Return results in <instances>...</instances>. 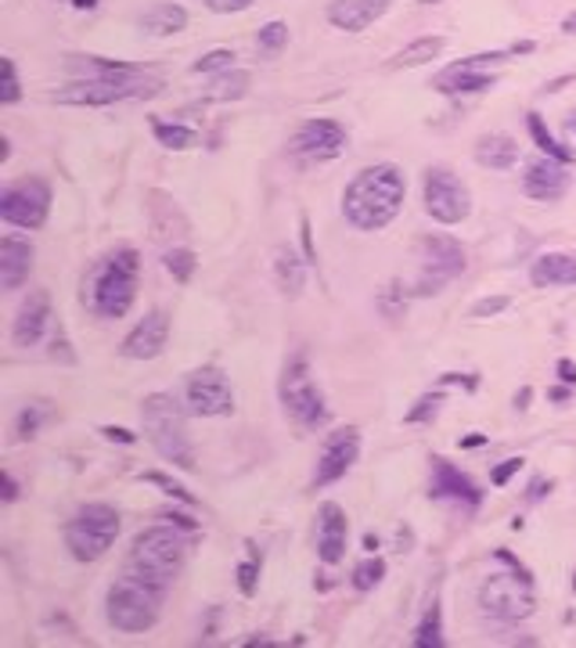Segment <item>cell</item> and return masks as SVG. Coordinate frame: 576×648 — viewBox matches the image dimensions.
<instances>
[{
  "mask_svg": "<svg viewBox=\"0 0 576 648\" xmlns=\"http://www.w3.org/2000/svg\"><path fill=\"white\" fill-rule=\"evenodd\" d=\"M256 40H260V51L264 54H281V51H285V44H289V26L281 19L267 22Z\"/></svg>",
  "mask_w": 576,
  "mask_h": 648,
  "instance_id": "cell-41",
  "label": "cell"
},
{
  "mask_svg": "<svg viewBox=\"0 0 576 648\" xmlns=\"http://www.w3.org/2000/svg\"><path fill=\"white\" fill-rule=\"evenodd\" d=\"M274 278L285 296H299L307 285V259H299V253L292 245H278L274 249Z\"/></svg>",
  "mask_w": 576,
  "mask_h": 648,
  "instance_id": "cell-27",
  "label": "cell"
},
{
  "mask_svg": "<svg viewBox=\"0 0 576 648\" xmlns=\"http://www.w3.org/2000/svg\"><path fill=\"white\" fill-rule=\"evenodd\" d=\"M249 90V73L242 69H228V73L213 76V87L206 90V101H238Z\"/></svg>",
  "mask_w": 576,
  "mask_h": 648,
  "instance_id": "cell-30",
  "label": "cell"
},
{
  "mask_svg": "<svg viewBox=\"0 0 576 648\" xmlns=\"http://www.w3.org/2000/svg\"><path fill=\"white\" fill-rule=\"evenodd\" d=\"M170 339V317L167 310H148L140 321L134 325V332L123 339L120 353L126 360H156L162 350H167Z\"/></svg>",
  "mask_w": 576,
  "mask_h": 648,
  "instance_id": "cell-17",
  "label": "cell"
},
{
  "mask_svg": "<svg viewBox=\"0 0 576 648\" xmlns=\"http://www.w3.org/2000/svg\"><path fill=\"white\" fill-rule=\"evenodd\" d=\"M407 181L393 162H379V167L360 170L343 192V217L350 228L357 231H382L396 220L400 206H404Z\"/></svg>",
  "mask_w": 576,
  "mask_h": 648,
  "instance_id": "cell-1",
  "label": "cell"
},
{
  "mask_svg": "<svg viewBox=\"0 0 576 648\" xmlns=\"http://www.w3.org/2000/svg\"><path fill=\"white\" fill-rule=\"evenodd\" d=\"M562 29H566V33H576V11H573V15H569L566 22H562Z\"/></svg>",
  "mask_w": 576,
  "mask_h": 648,
  "instance_id": "cell-53",
  "label": "cell"
},
{
  "mask_svg": "<svg viewBox=\"0 0 576 648\" xmlns=\"http://www.w3.org/2000/svg\"><path fill=\"white\" fill-rule=\"evenodd\" d=\"M429 493L437 501L462 504V509H468V512H476L479 504H483V490H479L476 482L462 473V468L446 462V457H432V490Z\"/></svg>",
  "mask_w": 576,
  "mask_h": 648,
  "instance_id": "cell-19",
  "label": "cell"
},
{
  "mask_svg": "<svg viewBox=\"0 0 576 648\" xmlns=\"http://www.w3.org/2000/svg\"><path fill=\"white\" fill-rule=\"evenodd\" d=\"M0 498H4V501H15V498H19V482L11 479L8 473L0 476Z\"/></svg>",
  "mask_w": 576,
  "mask_h": 648,
  "instance_id": "cell-48",
  "label": "cell"
},
{
  "mask_svg": "<svg viewBox=\"0 0 576 648\" xmlns=\"http://www.w3.org/2000/svg\"><path fill=\"white\" fill-rule=\"evenodd\" d=\"M33 274V245L19 234H8L0 245V285L22 289Z\"/></svg>",
  "mask_w": 576,
  "mask_h": 648,
  "instance_id": "cell-23",
  "label": "cell"
},
{
  "mask_svg": "<svg viewBox=\"0 0 576 648\" xmlns=\"http://www.w3.org/2000/svg\"><path fill=\"white\" fill-rule=\"evenodd\" d=\"M443 400H446L443 393H426V396L418 400L415 407L407 411L404 421H407V426H426V421H437L440 407H443Z\"/></svg>",
  "mask_w": 576,
  "mask_h": 648,
  "instance_id": "cell-37",
  "label": "cell"
},
{
  "mask_svg": "<svg viewBox=\"0 0 576 648\" xmlns=\"http://www.w3.org/2000/svg\"><path fill=\"white\" fill-rule=\"evenodd\" d=\"M573 591H576V580H573Z\"/></svg>",
  "mask_w": 576,
  "mask_h": 648,
  "instance_id": "cell-58",
  "label": "cell"
},
{
  "mask_svg": "<svg viewBox=\"0 0 576 648\" xmlns=\"http://www.w3.org/2000/svg\"><path fill=\"white\" fill-rule=\"evenodd\" d=\"M548 396H551V400H566V396H569V389H551Z\"/></svg>",
  "mask_w": 576,
  "mask_h": 648,
  "instance_id": "cell-54",
  "label": "cell"
},
{
  "mask_svg": "<svg viewBox=\"0 0 576 648\" xmlns=\"http://www.w3.org/2000/svg\"><path fill=\"white\" fill-rule=\"evenodd\" d=\"M140 479L151 482V487H162V493H170V498H177L184 504H195V493H187L181 482L173 476H167V473H140Z\"/></svg>",
  "mask_w": 576,
  "mask_h": 648,
  "instance_id": "cell-42",
  "label": "cell"
},
{
  "mask_svg": "<svg viewBox=\"0 0 576 648\" xmlns=\"http://www.w3.org/2000/svg\"><path fill=\"white\" fill-rule=\"evenodd\" d=\"M137 26L148 33V37H173L187 26V11L181 4H151L148 11H140Z\"/></svg>",
  "mask_w": 576,
  "mask_h": 648,
  "instance_id": "cell-28",
  "label": "cell"
},
{
  "mask_svg": "<svg viewBox=\"0 0 576 648\" xmlns=\"http://www.w3.org/2000/svg\"><path fill=\"white\" fill-rule=\"evenodd\" d=\"M440 645H443V612L440 602H432L415 627V648H440Z\"/></svg>",
  "mask_w": 576,
  "mask_h": 648,
  "instance_id": "cell-31",
  "label": "cell"
},
{
  "mask_svg": "<svg viewBox=\"0 0 576 648\" xmlns=\"http://www.w3.org/2000/svg\"><path fill=\"white\" fill-rule=\"evenodd\" d=\"M357 457H360V432L354 426L328 432V440L321 447V457H317L314 487H332V482H339L350 468L357 465Z\"/></svg>",
  "mask_w": 576,
  "mask_h": 648,
  "instance_id": "cell-16",
  "label": "cell"
},
{
  "mask_svg": "<svg viewBox=\"0 0 576 648\" xmlns=\"http://www.w3.org/2000/svg\"><path fill=\"white\" fill-rule=\"evenodd\" d=\"M123 529V518L112 504H84L65 526V545L76 562H98L115 545Z\"/></svg>",
  "mask_w": 576,
  "mask_h": 648,
  "instance_id": "cell-7",
  "label": "cell"
},
{
  "mask_svg": "<svg viewBox=\"0 0 576 648\" xmlns=\"http://www.w3.org/2000/svg\"><path fill=\"white\" fill-rule=\"evenodd\" d=\"M530 281L537 289H555V285H576V256L573 253H544L534 259Z\"/></svg>",
  "mask_w": 576,
  "mask_h": 648,
  "instance_id": "cell-25",
  "label": "cell"
},
{
  "mask_svg": "<svg viewBox=\"0 0 576 648\" xmlns=\"http://www.w3.org/2000/svg\"><path fill=\"white\" fill-rule=\"evenodd\" d=\"M418 4H440V0H418Z\"/></svg>",
  "mask_w": 576,
  "mask_h": 648,
  "instance_id": "cell-57",
  "label": "cell"
},
{
  "mask_svg": "<svg viewBox=\"0 0 576 648\" xmlns=\"http://www.w3.org/2000/svg\"><path fill=\"white\" fill-rule=\"evenodd\" d=\"M151 134H156L159 145L170 148V151L192 148V140H195V134L184 123H167V120H151Z\"/></svg>",
  "mask_w": 576,
  "mask_h": 648,
  "instance_id": "cell-32",
  "label": "cell"
},
{
  "mask_svg": "<svg viewBox=\"0 0 576 648\" xmlns=\"http://www.w3.org/2000/svg\"><path fill=\"white\" fill-rule=\"evenodd\" d=\"M526 126H530V134H534V140H537V148L544 151V156L559 159V162H569V159H573V151H569L566 145H559V140L548 134V126H544V120H540L537 112L526 115Z\"/></svg>",
  "mask_w": 576,
  "mask_h": 648,
  "instance_id": "cell-33",
  "label": "cell"
},
{
  "mask_svg": "<svg viewBox=\"0 0 576 648\" xmlns=\"http://www.w3.org/2000/svg\"><path fill=\"white\" fill-rule=\"evenodd\" d=\"M187 404H181L173 393H151L140 407V421L151 447L167 457V462L181 465L192 473L195 468V451H192V436H187Z\"/></svg>",
  "mask_w": 576,
  "mask_h": 648,
  "instance_id": "cell-4",
  "label": "cell"
},
{
  "mask_svg": "<svg viewBox=\"0 0 576 648\" xmlns=\"http://www.w3.org/2000/svg\"><path fill=\"white\" fill-rule=\"evenodd\" d=\"M426 213L437 223H462L473 213V195H468L465 181L454 170L432 167L426 173Z\"/></svg>",
  "mask_w": 576,
  "mask_h": 648,
  "instance_id": "cell-12",
  "label": "cell"
},
{
  "mask_svg": "<svg viewBox=\"0 0 576 648\" xmlns=\"http://www.w3.org/2000/svg\"><path fill=\"white\" fill-rule=\"evenodd\" d=\"M512 306V299L508 296H490V299H479L476 306H473V317H493V314H504Z\"/></svg>",
  "mask_w": 576,
  "mask_h": 648,
  "instance_id": "cell-43",
  "label": "cell"
},
{
  "mask_svg": "<svg viewBox=\"0 0 576 648\" xmlns=\"http://www.w3.org/2000/svg\"><path fill=\"white\" fill-rule=\"evenodd\" d=\"M476 162L487 170H512L519 162V145L508 134H483L476 140Z\"/></svg>",
  "mask_w": 576,
  "mask_h": 648,
  "instance_id": "cell-26",
  "label": "cell"
},
{
  "mask_svg": "<svg viewBox=\"0 0 576 648\" xmlns=\"http://www.w3.org/2000/svg\"><path fill=\"white\" fill-rule=\"evenodd\" d=\"M393 0H335L328 8V22L343 33H364L371 22H379L390 11Z\"/></svg>",
  "mask_w": 576,
  "mask_h": 648,
  "instance_id": "cell-22",
  "label": "cell"
},
{
  "mask_svg": "<svg viewBox=\"0 0 576 648\" xmlns=\"http://www.w3.org/2000/svg\"><path fill=\"white\" fill-rule=\"evenodd\" d=\"M343 148H346V130L335 120H307L292 134V156H296L303 167L343 156Z\"/></svg>",
  "mask_w": 576,
  "mask_h": 648,
  "instance_id": "cell-14",
  "label": "cell"
},
{
  "mask_svg": "<svg viewBox=\"0 0 576 648\" xmlns=\"http://www.w3.org/2000/svg\"><path fill=\"white\" fill-rule=\"evenodd\" d=\"M148 220L159 239H184V234L192 231L184 209L173 203L167 192H148Z\"/></svg>",
  "mask_w": 576,
  "mask_h": 648,
  "instance_id": "cell-24",
  "label": "cell"
},
{
  "mask_svg": "<svg viewBox=\"0 0 576 648\" xmlns=\"http://www.w3.org/2000/svg\"><path fill=\"white\" fill-rule=\"evenodd\" d=\"M228 69H234V51H228V47H217V51H209V54L198 58V62L192 65V73L213 76V73H228Z\"/></svg>",
  "mask_w": 576,
  "mask_h": 648,
  "instance_id": "cell-40",
  "label": "cell"
},
{
  "mask_svg": "<svg viewBox=\"0 0 576 648\" xmlns=\"http://www.w3.org/2000/svg\"><path fill=\"white\" fill-rule=\"evenodd\" d=\"M544 493H548V482H544V479H537V482H534V493H530V501H540V498H544Z\"/></svg>",
  "mask_w": 576,
  "mask_h": 648,
  "instance_id": "cell-51",
  "label": "cell"
},
{
  "mask_svg": "<svg viewBox=\"0 0 576 648\" xmlns=\"http://www.w3.org/2000/svg\"><path fill=\"white\" fill-rule=\"evenodd\" d=\"M156 90H162L159 80H148L145 69H134V73H105V76L76 80V84L51 90L47 101L73 105V109H98V105L134 101V98H145V94H156Z\"/></svg>",
  "mask_w": 576,
  "mask_h": 648,
  "instance_id": "cell-5",
  "label": "cell"
},
{
  "mask_svg": "<svg viewBox=\"0 0 576 648\" xmlns=\"http://www.w3.org/2000/svg\"><path fill=\"white\" fill-rule=\"evenodd\" d=\"M346 534H350V523H346L343 504L324 501L321 509H317V559H321L324 565L343 562Z\"/></svg>",
  "mask_w": 576,
  "mask_h": 648,
  "instance_id": "cell-20",
  "label": "cell"
},
{
  "mask_svg": "<svg viewBox=\"0 0 576 648\" xmlns=\"http://www.w3.org/2000/svg\"><path fill=\"white\" fill-rule=\"evenodd\" d=\"M73 4L87 11V8H98V0H73Z\"/></svg>",
  "mask_w": 576,
  "mask_h": 648,
  "instance_id": "cell-56",
  "label": "cell"
},
{
  "mask_svg": "<svg viewBox=\"0 0 576 648\" xmlns=\"http://www.w3.org/2000/svg\"><path fill=\"white\" fill-rule=\"evenodd\" d=\"M184 404L198 418H228L234 411V389L220 368H198L187 375Z\"/></svg>",
  "mask_w": 576,
  "mask_h": 648,
  "instance_id": "cell-13",
  "label": "cell"
},
{
  "mask_svg": "<svg viewBox=\"0 0 576 648\" xmlns=\"http://www.w3.org/2000/svg\"><path fill=\"white\" fill-rule=\"evenodd\" d=\"M209 11H217V15H234V11H245L253 8V0H203Z\"/></svg>",
  "mask_w": 576,
  "mask_h": 648,
  "instance_id": "cell-45",
  "label": "cell"
},
{
  "mask_svg": "<svg viewBox=\"0 0 576 648\" xmlns=\"http://www.w3.org/2000/svg\"><path fill=\"white\" fill-rule=\"evenodd\" d=\"M523 468V457H508V462H501L498 468H493L490 473V479H493V487H504V482H508L515 473H519Z\"/></svg>",
  "mask_w": 576,
  "mask_h": 648,
  "instance_id": "cell-44",
  "label": "cell"
},
{
  "mask_svg": "<svg viewBox=\"0 0 576 648\" xmlns=\"http://www.w3.org/2000/svg\"><path fill=\"white\" fill-rule=\"evenodd\" d=\"M468 267L465 245L451 239V234H426L418 242V281L415 292L418 296H432V292L446 289L451 281H457Z\"/></svg>",
  "mask_w": 576,
  "mask_h": 648,
  "instance_id": "cell-8",
  "label": "cell"
},
{
  "mask_svg": "<svg viewBox=\"0 0 576 648\" xmlns=\"http://www.w3.org/2000/svg\"><path fill=\"white\" fill-rule=\"evenodd\" d=\"M260 570H264V559H260V548L249 545V559H245L238 570H234V576H238V591L245 598H253L256 595V584H260Z\"/></svg>",
  "mask_w": 576,
  "mask_h": 648,
  "instance_id": "cell-34",
  "label": "cell"
},
{
  "mask_svg": "<svg viewBox=\"0 0 576 648\" xmlns=\"http://www.w3.org/2000/svg\"><path fill=\"white\" fill-rule=\"evenodd\" d=\"M47 418H51V407H47V404H29V407H22V415H19V440H22V443L33 440V436L40 432V426H44Z\"/></svg>",
  "mask_w": 576,
  "mask_h": 648,
  "instance_id": "cell-38",
  "label": "cell"
},
{
  "mask_svg": "<svg viewBox=\"0 0 576 648\" xmlns=\"http://www.w3.org/2000/svg\"><path fill=\"white\" fill-rule=\"evenodd\" d=\"M443 51V37H421L415 44H407L404 51H396L390 58V69H418V65H429L432 58H440Z\"/></svg>",
  "mask_w": 576,
  "mask_h": 648,
  "instance_id": "cell-29",
  "label": "cell"
},
{
  "mask_svg": "<svg viewBox=\"0 0 576 648\" xmlns=\"http://www.w3.org/2000/svg\"><path fill=\"white\" fill-rule=\"evenodd\" d=\"M101 436H105V440H112V443H134V440H137V432L120 429V426H105Z\"/></svg>",
  "mask_w": 576,
  "mask_h": 648,
  "instance_id": "cell-46",
  "label": "cell"
},
{
  "mask_svg": "<svg viewBox=\"0 0 576 648\" xmlns=\"http://www.w3.org/2000/svg\"><path fill=\"white\" fill-rule=\"evenodd\" d=\"M508 54L512 51H487V54L465 58V62H454V65L443 69L432 87H437L440 94H479V90H490L493 84H498L493 73H490V65H501Z\"/></svg>",
  "mask_w": 576,
  "mask_h": 648,
  "instance_id": "cell-15",
  "label": "cell"
},
{
  "mask_svg": "<svg viewBox=\"0 0 576 648\" xmlns=\"http://www.w3.org/2000/svg\"><path fill=\"white\" fill-rule=\"evenodd\" d=\"M385 576V562L382 559H364L354 565V576H350V584L357 587V591H371V587H379Z\"/></svg>",
  "mask_w": 576,
  "mask_h": 648,
  "instance_id": "cell-36",
  "label": "cell"
},
{
  "mask_svg": "<svg viewBox=\"0 0 576 648\" xmlns=\"http://www.w3.org/2000/svg\"><path fill=\"white\" fill-rule=\"evenodd\" d=\"M303 245H307V259H314V245H310V220L303 217Z\"/></svg>",
  "mask_w": 576,
  "mask_h": 648,
  "instance_id": "cell-50",
  "label": "cell"
},
{
  "mask_svg": "<svg viewBox=\"0 0 576 648\" xmlns=\"http://www.w3.org/2000/svg\"><path fill=\"white\" fill-rule=\"evenodd\" d=\"M47 213H51V187L40 176H26V181L8 184L4 195H0V217L11 228L37 231L47 223Z\"/></svg>",
  "mask_w": 576,
  "mask_h": 648,
  "instance_id": "cell-11",
  "label": "cell"
},
{
  "mask_svg": "<svg viewBox=\"0 0 576 648\" xmlns=\"http://www.w3.org/2000/svg\"><path fill=\"white\" fill-rule=\"evenodd\" d=\"M137 278H140L137 249L134 245H120V249L98 259V264L87 270L79 303H84L94 317L120 321V317L131 314V306L137 299Z\"/></svg>",
  "mask_w": 576,
  "mask_h": 648,
  "instance_id": "cell-2",
  "label": "cell"
},
{
  "mask_svg": "<svg viewBox=\"0 0 576 648\" xmlns=\"http://www.w3.org/2000/svg\"><path fill=\"white\" fill-rule=\"evenodd\" d=\"M526 400H530V389H523V393L515 396V407H526Z\"/></svg>",
  "mask_w": 576,
  "mask_h": 648,
  "instance_id": "cell-55",
  "label": "cell"
},
{
  "mask_svg": "<svg viewBox=\"0 0 576 648\" xmlns=\"http://www.w3.org/2000/svg\"><path fill=\"white\" fill-rule=\"evenodd\" d=\"M162 264H167V270L181 281V285H187V281L195 278L198 259H195L192 249H184V245H177V249H167V259H162Z\"/></svg>",
  "mask_w": 576,
  "mask_h": 648,
  "instance_id": "cell-35",
  "label": "cell"
},
{
  "mask_svg": "<svg viewBox=\"0 0 576 648\" xmlns=\"http://www.w3.org/2000/svg\"><path fill=\"white\" fill-rule=\"evenodd\" d=\"M47 325H51V296H47V289H33L26 296V303L19 306L15 332H11V339H15V346L29 350L47 335Z\"/></svg>",
  "mask_w": 576,
  "mask_h": 648,
  "instance_id": "cell-21",
  "label": "cell"
},
{
  "mask_svg": "<svg viewBox=\"0 0 576 648\" xmlns=\"http://www.w3.org/2000/svg\"><path fill=\"white\" fill-rule=\"evenodd\" d=\"M281 404H285L289 418L296 421L299 429H317L328 418L324 407V393L317 389L307 357H292L285 375H281Z\"/></svg>",
  "mask_w": 576,
  "mask_h": 648,
  "instance_id": "cell-10",
  "label": "cell"
},
{
  "mask_svg": "<svg viewBox=\"0 0 576 648\" xmlns=\"http://www.w3.org/2000/svg\"><path fill=\"white\" fill-rule=\"evenodd\" d=\"M0 101L19 105L22 101V84H19V69L11 58H0Z\"/></svg>",
  "mask_w": 576,
  "mask_h": 648,
  "instance_id": "cell-39",
  "label": "cell"
},
{
  "mask_svg": "<svg viewBox=\"0 0 576 648\" xmlns=\"http://www.w3.org/2000/svg\"><path fill=\"white\" fill-rule=\"evenodd\" d=\"M487 443V436H465L462 447H483Z\"/></svg>",
  "mask_w": 576,
  "mask_h": 648,
  "instance_id": "cell-52",
  "label": "cell"
},
{
  "mask_svg": "<svg viewBox=\"0 0 576 648\" xmlns=\"http://www.w3.org/2000/svg\"><path fill=\"white\" fill-rule=\"evenodd\" d=\"M184 555H187V540L181 534V526H148L134 537V548L126 555L123 570H134L140 576H151L159 584H173L177 573L184 570Z\"/></svg>",
  "mask_w": 576,
  "mask_h": 648,
  "instance_id": "cell-6",
  "label": "cell"
},
{
  "mask_svg": "<svg viewBox=\"0 0 576 648\" xmlns=\"http://www.w3.org/2000/svg\"><path fill=\"white\" fill-rule=\"evenodd\" d=\"M562 137H566V148L576 156V112H569V120L562 123Z\"/></svg>",
  "mask_w": 576,
  "mask_h": 648,
  "instance_id": "cell-47",
  "label": "cell"
},
{
  "mask_svg": "<svg viewBox=\"0 0 576 648\" xmlns=\"http://www.w3.org/2000/svg\"><path fill=\"white\" fill-rule=\"evenodd\" d=\"M479 606L487 616L501 623H519L534 612V576L530 570L493 573L490 580L479 587Z\"/></svg>",
  "mask_w": 576,
  "mask_h": 648,
  "instance_id": "cell-9",
  "label": "cell"
},
{
  "mask_svg": "<svg viewBox=\"0 0 576 648\" xmlns=\"http://www.w3.org/2000/svg\"><path fill=\"white\" fill-rule=\"evenodd\" d=\"M559 371H562V382L576 386V364L573 360H559Z\"/></svg>",
  "mask_w": 576,
  "mask_h": 648,
  "instance_id": "cell-49",
  "label": "cell"
},
{
  "mask_svg": "<svg viewBox=\"0 0 576 648\" xmlns=\"http://www.w3.org/2000/svg\"><path fill=\"white\" fill-rule=\"evenodd\" d=\"M167 591V584L140 576L134 570H123L112 580L109 595H105V620H109V627L123 634H145L159 623Z\"/></svg>",
  "mask_w": 576,
  "mask_h": 648,
  "instance_id": "cell-3",
  "label": "cell"
},
{
  "mask_svg": "<svg viewBox=\"0 0 576 648\" xmlns=\"http://www.w3.org/2000/svg\"><path fill=\"white\" fill-rule=\"evenodd\" d=\"M523 192L534 198V203H559L562 195L569 192V170L566 162L559 159H530L523 170Z\"/></svg>",
  "mask_w": 576,
  "mask_h": 648,
  "instance_id": "cell-18",
  "label": "cell"
}]
</instances>
